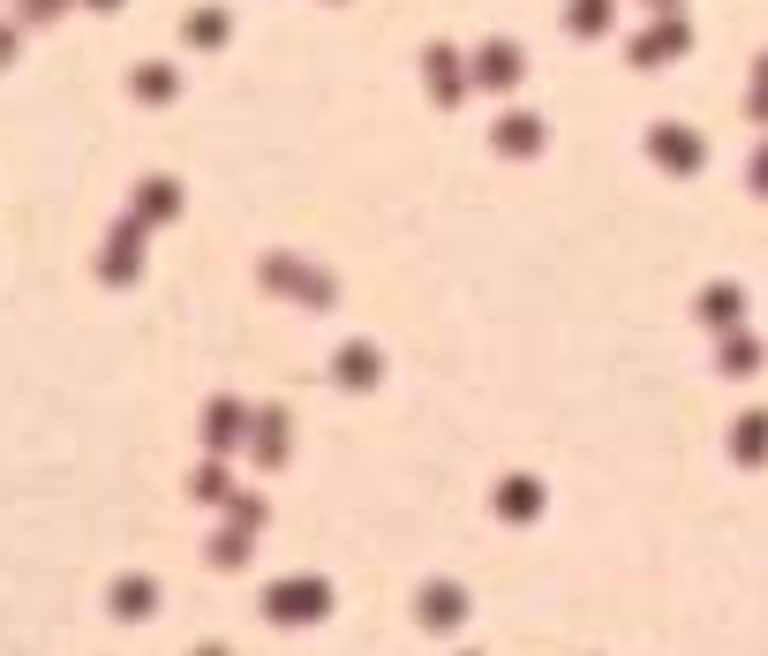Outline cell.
<instances>
[{"instance_id": "obj_2", "label": "cell", "mask_w": 768, "mask_h": 656, "mask_svg": "<svg viewBox=\"0 0 768 656\" xmlns=\"http://www.w3.org/2000/svg\"><path fill=\"white\" fill-rule=\"evenodd\" d=\"M204 656H218V649H204Z\"/></svg>"}, {"instance_id": "obj_1", "label": "cell", "mask_w": 768, "mask_h": 656, "mask_svg": "<svg viewBox=\"0 0 768 656\" xmlns=\"http://www.w3.org/2000/svg\"><path fill=\"white\" fill-rule=\"evenodd\" d=\"M264 604H271V618H279V612H287V618H309V612H317V604H324V589H287V596L271 589Z\"/></svg>"}]
</instances>
